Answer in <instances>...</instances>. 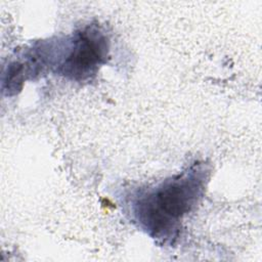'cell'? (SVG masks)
I'll use <instances>...</instances> for the list:
<instances>
[{
  "label": "cell",
  "instance_id": "cell-1",
  "mask_svg": "<svg viewBox=\"0 0 262 262\" xmlns=\"http://www.w3.org/2000/svg\"><path fill=\"white\" fill-rule=\"evenodd\" d=\"M200 190L192 175L168 181L139 205V217L148 229L163 231L190 210Z\"/></svg>",
  "mask_w": 262,
  "mask_h": 262
},
{
  "label": "cell",
  "instance_id": "cell-2",
  "mask_svg": "<svg viewBox=\"0 0 262 262\" xmlns=\"http://www.w3.org/2000/svg\"><path fill=\"white\" fill-rule=\"evenodd\" d=\"M105 38L99 32L86 29L80 33L64 64L63 72L73 78H83L93 72L104 56Z\"/></svg>",
  "mask_w": 262,
  "mask_h": 262
}]
</instances>
